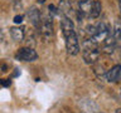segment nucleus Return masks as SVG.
<instances>
[{"mask_svg":"<svg viewBox=\"0 0 121 113\" xmlns=\"http://www.w3.org/2000/svg\"><path fill=\"white\" fill-rule=\"evenodd\" d=\"M82 56H83V60L87 64H93V63H96V60H98V56H100L98 44L92 38H90L88 40L85 41V48H83V52H82Z\"/></svg>","mask_w":121,"mask_h":113,"instance_id":"obj_2","label":"nucleus"},{"mask_svg":"<svg viewBox=\"0 0 121 113\" xmlns=\"http://www.w3.org/2000/svg\"><path fill=\"white\" fill-rule=\"evenodd\" d=\"M40 33H42V35H43L45 39H49V38L52 36V18L49 19V18H44V19H42V23H40Z\"/></svg>","mask_w":121,"mask_h":113,"instance_id":"obj_4","label":"nucleus"},{"mask_svg":"<svg viewBox=\"0 0 121 113\" xmlns=\"http://www.w3.org/2000/svg\"><path fill=\"white\" fill-rule=\"evenodd\" d=\"M15 58L19 60H23V62H34L38 58L37 52L34 50L33 48H20L15 55Z\"/></svg>","mask_w":121,"mask_h":113,"instance_id":"obj_3","label":"nucleus"},{"mask_svg":"<svg viewBox=\"0 0 121 113\" xmlns=\"http://www.w3.org/2000/svg\"><path fill=\"white\" fill-rule=\"evenodd\" d=\"M101 9H102V5L98 0H93L92 4H91V9H90V14H88V18L91 19H96L98 18V15L101 14Z\"/></svg>","mask_w":121,"mask_h":113,"instance_id":"obj_7","label":"nucleus"},{"mask_svg":"<svg viewBox=\"0 0 121 113\" xmlns=\"http://www.w3.org/2000/svg\"><path fill=\"white\" fill-rule=\"evenodd\" d=\"M116 113H121V108H119V109H117V111H116Z\"/></svg>","mask_w":121,"mask_h":113,"instance_id":"obj_11","label":"nucleus"},{"mask_svg":"<svg viewBox=\"0 0 121 113\" xmlns=\"http://www.w3.org/2000/svg\"><path fill=\"white\" fill-rule=\"evenodd\" d=\"M60 28H62L64 43H66V49H67L68 54L77 55L79 53V43H78L76 30H74L73 21L68 16H63L62 20H60Z\"/></svg>","mask_w":121,"mask_h":113,"instance_id":"obj_1","label":"nucleus"},{"mask_svg":"<svg viewBox=\"0 0 121 113\" xmlns=\"http://www.w3.org/2000/svg\"><path fill=\"white\" fill-rule=\"evenodd\" d=\"M24 28L23 26H13L10 29V35L15 41H20L24 38Z\"/></svg>","mask_w":121,"mask_h":113,"instance_id":"obj_8","label":"nucleus"},{"mask_svg":"<svg viewBox=\"0 0 121 113\" xmlns=\"http://www.w3.org/2000/svg\"><path fill=\"white\" fill-rule=\"evenodd\" d=\"M38 3H44V0H38Z\"/></svg>","mask_w":121,"mask_h":113,"instance_id":"obj_12","label":"nucleus"},{"mask_svg":"<svg viewBox=\"0 0 121 113\" xmlns=\"http://www.w3.org/2000/svg\"><path fill=\"white\" fill-rule=\"evenodd\" d=\"M120 77H121V65L120 64L113 65L111 69H108L107 73H106V79H107V82H110V83H116L120 79Z\"/></svg>","mask_w":121,"mask_h":113,"instance_id":"obj_5","label":"nucleus"},{"mask_svg":"<svg viewBox=\"0 0 121 113\" xmlns=\"http://www.w3.org/2000/svg\"><path fill=\"white\" fill-rule=\"evenodd\" d=\"M14 21L17 23V24H20L23 21V15H17V16L14 18Z\"/></svg>","mask_w":121,"mask_h":113,"instance_id":"obj_9","label":"nucleus"},{"mask_svg":"<svg viewBox=\"0 0 121 113\" xmlns=\"http://www.w3.org/2000/svg\"><path fill=\"white\" fill-rule=\"evenodd\" d=\"M119 8H120V13H121V0H119Z\"/></svg>","mask_w":121,"mask_h":113,"instance_id":"obj_10","label":"nucleus"},{"mask_svg":"<svg viewBox=\"0 0 121 113\" xmlns=\"http://www.w3.org/2000/svg\"><path fill=\"white\" fill-rule=\"evenodd\" d=\"M26 15H28L29 20L32 21V24H33L34 26H37V28H39V26H40V23H42V18H40L39 10H38L35 6H32L28 11H26Z\"/></svg>","mask_w":121,"mask_h":113,"instance_id":"obj_6","label":"nucleus"}]
</instances>
